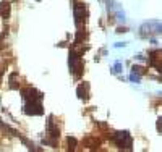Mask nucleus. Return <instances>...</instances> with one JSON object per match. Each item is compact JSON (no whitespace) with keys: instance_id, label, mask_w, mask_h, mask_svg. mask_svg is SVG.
<instances>
[{"instance_id":"nucleus-8","label":"nucleus","mask_w":162,"mask_h":152,"mask_svg":"<svg viewBox=\"0 0 162 152\" xmlns=\"http://www.w3.org/2000/svg\"><path fill=\"white\" fill-rule=\"evenodd\" d=\"M151 63L154 68L160 70V50H154V52H151Z\"/></svg>"},{"instance_id":"nucleus-2","label":"nucleus","mask_w":162,"mask_h":152,"mask_svg":"<svg viewBox=\"0 0 162 152\" xmlns=\"http://www.w3.org/2000/svg\"><path fill=\"white\" fill-rule=\"evenodd\" d=\"M160 29H162V24L160 21H148V23H143L139 31H141V36H154V34H160Z\"/></svg>"},{"instance_id":"nucleus-4","label":"nucleus","mask_w":162,"mask_h":152,"mask_svg":"<svg viewBox=\"0 0 162 152\" xmlns=\"http://www.w3.org/2000/svg\"><path fill=\"white\" fill-rule=\"evenodd\" d=\"M24 113L26 115H42L44 109L39 100H28V104L24 105Z\"/></svg>"},{"instance_id":"nucleus-6","label":"nucleus","mask_w":162,"mask_h":152,"mask_svg":"<svg viewBox=\"0 0 162 152\" xmlns=\"http://www.w3.org/2000/svg\"><path fill=\"white\" fill-rule=\"evenodd\" d=\"M23 97L26 99V100H41L42 99V94L39 92V91H36V89H23Z\"/></svg>"},{"instance_id":"nucleus-17","label":"nucleus","mask_w":162,"mask_h":152,"mask_svg":"<svg viewBox=\"0 0 162 152\" xmlns=\"http://www.w3.org/2000/svg\"><path fill=\"white\" fill-rule=\"evenodd\" d=\"M125 44L127 42H118V44H115V47H125Z\"/></svg>"},{"instance_id":"nucleus-7","label":"nucleus","mask_w":162,"mask_h":152,"mask_svg":"<svg viewBox=\"0 0 162 152\" xmlns=\"http://www.w3.org/2000/svg\"><path fill=\"white\" fill-rule=\"evenodd\" d=\"M76 94H78V97L83 99V100H86L89 97V84L88 83H81L78 89H76Z\"/></svg>"},{"instance_id":"nucleus-5","label":"nucleus","mask_w":162,"mask_h":152,"mask_svg":"<svg viewBox=\"0 0 162 152\" xmlns=\"http://www.w3.org/2000/svg\"><path fill=\"white\" fill-rule=\"evenodd\" d=\"M84 18H86V10H84L83 3H76L75 5V20H76V26L78 28L83 24Z\"/></svg>"},{"instance_id":"nucleus-11","label":"nucleus","mask_w":162,"mask_h":152,"mask_svg":"<svg viewBox=\"0 0 162 152\" xmlns=\"http://www.w3.org/2000/svg\"><path fill=\"white\" fill-rule=\"evenodd\" d=\"M66 146H70V149L73 150L76 146H78V139L73 138V136H68V138H66Z\"/></svg>"},{"instance_id":"nucleus-12","label":"nucleus","mask_w":162,"mask_h":152,"mask_svg":"<svg viewBox=\"0 0 162 152\" xmlns=\"http://www.w3.org/2000/svg\"><path fill=\"white\" fill-rule=\"evenodd\" d=\"M97 144H99V141L94 139V138H86L84 139V146H88V147H96Z\"/></svg>"},{"instance_id":"nucleus-9","label":"nucleus","mask_w":162,"mask_h":152,"mask_svg":"<svg viewBox=\"0 0 162 152\" xmlns=\"http://www.w3.org/2000/svg\"><path fill=\"white\" fill-rule=\"evenodd\" d=\"M10 88L12 89H18V88H20V76H18L16 73L10 74Z\"/></svg>"},{"instance_id":"nucleus-10","label":"nucleus","mask_w":162,"mask_h":152,"mask_svg":"<svg viewBox=\"0 0 162 152\" xmlns=\"http://www.w3.org/2000/svg\"><path fill=\"white\" fill-rule=\"evenodd\" d=\"M0 16H2V18H8V16H10V5H8L7 2L0 5Z\"/></svg>"},{"instance_id":"nucleus-16","label":"nucleus","mask_w":162,"mask_h":152,"mask_svg":"<svg viewBox=\"0 0 162 152\" xmlns=\"http://www.w3.org/2000/svg\"><path fill=\"white\" fill-rule=\"evenodd\" d=\"M156 128H157L159 134H160V133H162V118H160V117L157 118V125H156Z\"/></svg>"},{"instance_id":"nucleus-13","label":"nucleus","mask_w":162,"mask_h":152,"mask_svg":"<svg viewBox=\"0 0 162 152\" xmlns=\"http://www.w3.org/2000/svg\"><path fill=\"white\" fill-rule=\"evenodd\" d=\"M131 71L141 76L143 73H144V68H143V66H139V65H133V66H131Z\"/></svg>"},{"instance_id":"nucleus-18","label":"nucleus","mask_w":162,"mask_h":152,"mask_svg":"<svg viewBox=\"0 0 162 152\" xmlns=\"http://www.w3.org/2000/svg\"><path fill=\"white\" fill-rule=\"evenodd\" d=\"M5 2H7V3H10V2H13V0H5Z\"/></svg>"},{"instance_id":"nucleus-1","label":"nucleus","mask_w":162,"mask_h":152,"mask_svg":"<svg viewBox=\"0 0 162 152\" xmlns=\"http://www.w3.org/2000/svg\"><path fill=\"white\" fill-rule=\"evenodd\" d=\"M113 141H115V144L120 149H131V146H133V139H131V134L128 131L115 133V134H113Z\"/></svg>"},{"instance_id":"nucleus-15","label":"nucleus","mask_w":162,"mask_h":152,"mask_svg":"<svg viewBox=\"0 0 162 152\" xmlns=\"http://www.w3.org/2000/svg\"><path fill=\"white\" fill-rule=\"evenodd\" d=\"M122 70H123V65H122L120 62H115V65H113L112 71H113V73H122Z\"/></svg>"},{"instance_id":"nucleus-14","label":"nucleus","mask_w":162,"mask_h":152,"mask_svg":"<svg viewBox=\"0 0 162 152\" xmlns=\"http://www.w3.org/2000/svg\"><path fill=\"white\" fill-rule=\"evenodd\" d=\"M130 81H131V83H136V84H138V83L141 81V76H139V74H136V73H133V71H131V74H130Z\"/></svg>"},{"instance_id":"nucleus-3","label":"nucleus","mask_w":162,"mask_h":152,"mask_svg":"<svg viewBox=\"0 0 162 152\" xmlns=\"http://www.w3.org/2000/svg\"><path fill=\"white\" fill-rule=\"evenodd\" d=\"M68 66H70V71L75 74V76H80V73H83V63H81V58L80 55L76 53L75 50L70 52V57H68Z\"/></svg>"}]
</instances>
